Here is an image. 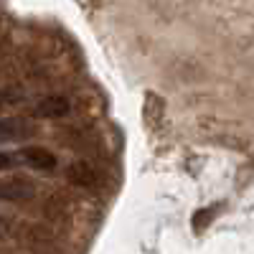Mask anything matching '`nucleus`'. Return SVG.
Returning <instances> with one entry per match:
<instances>
[{
  "label": "nucleus",
  "instance_id": "nucleus-3",
  "mask_svg": "<svg viewBox=\"0 0 254 254\" xmlns=\"http://www.w3.org/2000/svg\"><path fill=\"white\" fill-rule=\"evenodd\" d=\"M69 112H71V102L66 97H46V99H41L36 107H33V115L36 117H46V120L66 117Z\"/></svg>",
  "mask_w": 254,
  "mask_h": 254
},
{
  "label": "nucleus",
  "instance_id": "nucleus-4",
  "mask_svg": "<svg viewBox=\"0 0 254 254\" xmlns=\"http://www.w3.org/2000/svg\"><path fill=\"white\" fill-rule=\"evenodd\" d=\"M66 178L74 183V186H81V188H92L97 183V171L92 168V163L87 160H76L66 168Z\"/></svg>",
  "mask_w": 254,
  "mask_h": 254
},
{
  "label": "nucleus",
  "instance_id": "nucleus-5",
  "mask_svg": "<svg viewBox=\"0 0 254 254\" xmlns=\"http://www.w3.org/2000/svg\"><path fill=\"white\" fill-rule=\"evenodd\" d=\"M33 196V188L26 181H0V201H26Z\"/></svg>",
  "mask_w": 254,
  "mask_h": 254
},
{
  "label": "nucleus",
  "instance_id": "nucleus-1",
  "mask_svg": "<svg viewBox=\"0 0 254 254\" xmlns=\"http://www.w3.org/2000/svg\"><path fill=\"white\" fill-rule=\"evenodd\" d=\"M36 132V127L26 117H0V145L26 140Z\"/></svg>",
  "mask_w": 254,
  "mask_h": 254
},
{
  "label": "nucleus",
  "instance_id": "nucleus-7",
  "mask_svg": "<svg viewBox=\"0 0 254 254\" xmlns=\"http://www.w3.org/2000/svg\"><path fill=\"white\" fill-rule=\"evenodd\" d=\"M13 165H15V155H10V153H3V150H0V171H10Z\"/></svg>",
  "mask_w": 254,
  "mask_h": 254
},
{
  "label": "nucleus",
  "instance_id": "nucleus-6",
  "mask_svg": "<svg viewBox=\"0 0 254 254\" xmlns=\"http://www.w3.org/2000/svg\"><path fill=\"white\" fill-rule=\"evenodd\" d=\"M214 214H216V208H214V206H211V208H201V211H196V214H193V231H203V229L211 224Z\"/></svg>",
  "mask_w": 254,
  "mask_h": 254
},
{
  "label": "nucleus",
  "instance_id": "nucleus-2",
  "mask_svg": "<svg viewBox=\"0 0 254 254\" xmlns=\"http://www.w3.org/2000/svg\"><path fill=\"white\" fill-rule=\"evenodd\" d=\"M18 158L28 168H36V171H54L56 168V155L49 150V147H41V145L23 147V150L18 153Z\"/></svg>",
  "mask_w": 254,
  "mask_h": 254
},
{
  "label": "nucleus",
  "instance_id": "nucleus-8",
  "mask_svg": "<svg viewBox=\"0 0 254 254\" xmlns=\"http://www.w3.org/2000/svg\"><path fill=\"white\" fill-rule=\"evenodd\" d=\"M3 231H5V226H3V219H0V234H3Z\"/></svg>",
  "mask_w": 254,
  "mask_h": 254
}]
</instances>
